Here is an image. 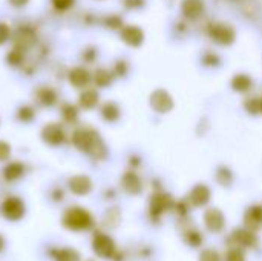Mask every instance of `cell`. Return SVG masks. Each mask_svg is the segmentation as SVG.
I'll list each match as a JSON object with an SVG mask.
<instances>
[{"label":"cell","mask_w":262,"mask_h":261,"mask_svg":"<svg viewBox=\"0 0 262 261\" xmlns=\"http://www.w3.org/2000/svg\"><path fill=\"white\" fill-rule=\"evenodd\" d=\"M9 3L14 5V6H23V5L28 3V0H9Z\"/></svg>","instance_id":"b9f144b4"},{"label":"cell","mask_w":262,"mask_h":261,"mask_svg":"<svg viewBox=\"0 0 262 261\" xmlns=\"http://www.w3.org/2000/svg\"><path fill=\"white\" fill-rule=\"evenodd\" d=\"M121 185L123 189L130 195H137L143 191V182L135 172H126L121 178Z\"/></svg>","instance_id":"9a60e30c"},{"label":"cell","mask_w":262,"mask_h":261,"mask_svg":"<svg viewBox=\"0 0 262 261\" xmlns=\"http://www.w3.org/2000/svg\"><path fill=\"white\" fill-rule=\"evenodd\" d=\"M244 106H246L249 114H258L259 112V100L258 98H247Z\"/></svg>","instance_id":"836d02e7"},{"label":"cell","mask_w":262,"mask_h":261,"mask_svg":"<svg viewBox=\"0 0 262 261\" xmlns=\"http://www.w3.org/2000/svg\"><path fill=\"white\" fill-rule=\"evenodd\" d=\"M203 63L207 66H218L220 65V57L213 52H206L203 55Z\"/></svg>","instance_id":"d6a6232c"},{"label":"cell","mask_w":262,"mask_h":261,"mask_svg":"<svg viewBox=\"0 0 262 261\" xmlns=\"http://www.w3.org/2000/svg\"><path fill=\"white\" fill-rule=\"evenodd\" d=\"M89 261H92V260H89Z\"/></svg>","instance_id":"f6af8a7d"},{"label":"cell","mask_w":262,"mask_h":261,"mask_svg":"<svg viewBox=\"0 0 262 261\" xmlns=\"http://www.w3.org/2000/svg\"><path fill=\"white\" fill-rule=\"evenodd\" d=\"M51 255L55 261H80V254L75 249H71V248L52 251Z\"/></svg>","instance_id":"44dd1931"},{"label":"cell","mask_w":262,"mask_h":261,"mask_svg":"<svg viewBox=\"0 0 262 261\" xmlns=\"http://www.w3.org/2000/svg\"><path fill=\"white\" fill-rule=\"evenodd\" d=\"M69 189L75 195H86L92 191V182L86 175H75L69 180Z\"/></svg>","instance_id":"5bb4252c"},{"label":"cell","mask_w":262,"mask_h":261,"mask_svg":"<svg viewBox=\"0 0 262 261\" xmlns=\"http://www.w3.org/2000/svg\"><path fill=\"white\" fill-rule=\"evenodd\" d=\"M150 106L157 112L166 114V112H169L173 108V100H172V97L164 89H157L150 95Z\"/></svg>","instance_id":"ba28073f"},{"label":"cell","mask_w":262,"mask_h":261,"mask_svg":"<svg viewBox=\"0 0 262 261\" xmlns=\"http://www.w3.org/2000/svg\"><path fill=\"white\" fill-rule=\"evenodd\" d=\"M23 171H25L23 165L18 163V162H14V163H9V165L5 168L3 175H5V178H6L8 182H14V180L20 178V177L23 175Z\"/></svg>","instance_id":"603a6c76"},{"label":"cell","mask_w":262,"mask_h":261,"mask_svg":"<svg viewBox=\"0 0 262 261\" xmlns=\"http://www.w3.org/2000/svg\"><path fill=\"white\" fill-rule=\"evenodd\" d=\"M209 200H210V189L206 185H196L186 198L189 206H193V208L206 206Z\"/></svg>","instance_id":"30bf717a"},{"label":"cell","mask_w":262,"mask_h":261,"mask_svg":"<svg viewBox=\"0 0 262 261\" xmlns=\"http://www.w3.org/2000/svg\"><path fill=\"white\" fill-rule=\"evenodd\" d=\"M41 137H43V140H45L48 145L57 146V145L63 143V140H64V132H63V129H61L60 125H57V123H49L48 126L43 128Z\"/></svg>","instance_id":"8fae6325"},{"label":"cell","mask_w":262,"mask_h":261,"mask_svg":"<svg viewBox=\"0 0 262 261\" xmlns=\"http://www.w3.org/2000/svg\"><path fill=\"white\" fill-rule=\"evenodd\" d=\"M37 98L41 105L45 106H52L57 102V94L51 88H40L37 91Z\"/></svg>","instance_id":"cb8c5ba5"},{"label":"cell","mask_w":262,"mask_h":261,"mask_svg":"<svg viewBox=\"0 0 262 261\" xmlns=\"http://www.w3.org/2000/svg\"><path fill=\"white\" fill-rule=\"evenodd\" d=\"M3 246H5V242H3V237L0 235V252L3 251Z\"/></svg>","instance_id":"7bdbcfd3"},{"label":"cell","mask_w":262,"mask_h":261,"mask_svg":"<svg viewBox=\"0 0 262 261\" xmlns=\"http://www.w3.org/2000/svg\"><path fill=\"white\" fill-rule=\"evenodd\" d=\"M61 115H63V118L66 120V122H75L77 120V115H78V112H77V108L75 106H72L71 103H66V105H63V108H61Z\"/></svg>","instance_id":"f1b7e54d"},{"label":"cell","mask_w":262,"mask_h":261,"mask_svg":"<svg viewBox=\"0 0 262 261\" xmlns=\"http://www.w3.org/2000/svg\"><path fill=\"white\" fill-rule=\"evenodd\" d=\"M2 214L6 220L17 222L25 215V205L17 197H9L2 203Z\"/></svg>","instance_id":"52a82bcc"},{"label":"cell","mask_w":262,"mask_h":261,"mask_svg":"<svg viewBox=\"0 0 262 261\" xmlns=\"http://www.w3.org/2000/svg\"><path fill=\"white\" fill-rule=\"evenodd\" d=\"M98 103V94L94 89H86L81 95H80V105L84 109H92L95 108Z\"/></svg>","instance_id":"d4e9b609"},{"label":"cell","mask_w":262,"mask_h":261,"mask_svg":"<svg viewBox=\"0 0 262 261\" xmlns=\"http://www.w3.org/2000/svg\"><path fill=\"white\" fill-rule=\"evenodd\" d=\"M72 143L83 152H88L97 160H103L107 154L103 140L100 138L98 132L88 128H80L72 135Z\"/></svg>","instance_id":"6da1fadb"},{"label":"cell","mask_w":262,"mask_h":261,"mask_svg":"<svg viewBox=\"0 0 262 261\" xmlns=\"http://www.w3.org/2000/svg\"><path fill=\"white\" fill-rule=\"evenodd\" d=\"M101 117L106 120V122H117L118 118H120V108L115 105V103H112V102H107V103H104L103 105V108H101Z\"/></svg>","instance_id":"7402d4cb"},{"label":"cell","mask_w":262,"mask_h":261,"mask_svg":"<svg viewBox=\"0 0 262 261\" xmlns=\"http://www.w3.org/2000/svg\"><path fill=\"white\" fill-rule=\"evenodd\" d=\"M9 154H11V148H9V145H8V143H5V142H0V162L8 160Z\"/></svg>","instance_id":"74e56055"},{"label":"cell","mask_w":262,"mask_h":261,"mask_svg":"<svg viewBox=\"0 0 262 261\" xmlns=\"http://www.w3.org/2000/svg\"><path fill=\"white\" fill-rule=\"evenodd\" d=\"M124 3H126V6H127V8H140V6H143V5H144V2H143V0H126Z\"/></svg>","instance_id":"ab89813d"},{"label":"cell","mask_w":262,"mask_h":261,"mask_svg":"<svg viewBox=\"0 0 262 261\" xmlns=\"http://www.w3.org/2000/svg\"><path fill=\"white\" fill-rule=\"evenodd\" d=\"M209 35L218 45L229 46V45H232L235 42L236 32H235L233 26L229 25V23H212L209 26Z\"/></svg>","instance_id":"277c9868"},{"label":"cell","mask_w":262,"mask_h":261,"mask_svg":"<svg viewBox=\"0 0 262 261\" xmlns=\"http://www.w3.org/2000/svg\"><path fill=\"white\" fill-rule=\"evenodd\" d=\"M204 225L210 232H215V234L221 232L224 229V225H226L224 214L216 208L207 209L206 214H204Z\"/></svg>","instance_id":"9c48e42d"},{"label":"cell","mask_w":262,"mask_h":261,"mask_svg":"<svg viewBox=\"0 0 262 261\" xmlns=\"http://www.w3.org/2000/svg\"><path fill=\"white\" fill-rule=\"evenodd\" d=\"M181 11L187 18L195 20L204 12V0H183Z\"/></svg>","instance_id":"2e32d148"},{"label":"cell","mask_w":262,"mask_h":261,"mask_svg":"<svg viewBox=\"0 0 262 261\" xmlns=\"http://www.w3.org/2000/svg\"><path fill=\"white\" fill-rule=\"evenodd\" d=\"M124 72H126V63L124 62H118L117 63V74L118 75H124Z\"/></svg>","instance_id":"60d3db41"},{"label":"cell","mask_w":262,"mask_h":261,"mask_svg":"<svg viewBox=\"0 0 262 261\" xmlns=\"http://www.w3.org/2000/svg\"><path fill=\"white\" fill-rule=\"evenodd\" d=\"M244 225L247 229L256 232V231H261L262 229V206L259 205H255L252 208H249L246 211V215H244Z\"/></svg>","instance_id":"7c38bea8"},{"label":"cell","mask_w":262,"mask_h":261,"mask_svg":"<svg viewBox=\"0 0 262 261\" xmlns=\"http://www.w3.org/2000/svg\"><path fill=\"white\" fill-rule=\"evenodd\" d=\"M216 182H218L221 186H230L232 182H233V175H232L230 169L226 168V166H221V168L216 171Z\"/></svg>","instance_id":"4316f807"},{"label":"cell","mask_w":262,"mask_h":261,"mask_svg":"<svg viewBox=\"0 0 262 261\" xmlns=\"http://www.w3.org/2000/svg\"><path fill=\"white\" fill-rule=\"evenodd\" d=\"M103 225L109 229H115L120 225V211L117 208L107 209L104 214V218H103Z\"/></svg>","instance_id":"484cf974"},{"label":"cell","mask_w":262,"mask_h":261,"mask_svg":"<svg viewBox=\"0 0 262 261\" xmlns=\"http://www.w3.org/2000/svg\"><path fill=\"white\" fill-rule=\"evenodd\" d=\"M52 5L60 11H66L74 5V0H52Z\"/></svg>","instance_id":"8d00e7d4"},{"label":"cell","mask_w":262,"mask_h":261,"mask_svg":"<svg viewBox=\"0 0 262 261\" xmlns=\"http://www.w3.org/2000/svg\"><path fill=\"white\" fill-rule=\"evenodd\" d=\"M18 118L21 122H31L34 118V111L29 108V106H23L20 111H18Z\"/></svg>","instance_id":"e575fe53"},{"label":"cell","mask_w":262,"mask_h":261,"mask_svg":"<svg viewBox=\"0 0 262 261\" xmlns=\"http://www.w3.org/2000/svg\"><path fill=\"white\" fill-rule=\"evenodd\" d=\"M121 38H123V42L127 43L129 46L137 48V46H140V45L143 43L144 34H143V31H141L138 26L130 25V26H124V28L121 29Z\"/></svg>","instance_id":"4fadbf2b"},{"label":"cell","mask_w":262,"mask_h":261,"mask_svg":"<svg viewBox=\"0 0 262 261\" xmlns=\"http://www.w3.org/2000/svg\"><path fill=\"white\" fill-rule=\"evenodd\" d=\"M34 42H35V34L29 28H20L14 38L15 48H20V49L29 48L31 45H34Z\"/></svg>","instance_id":"e0dca14e"},{"label":"cell","mask_w":262,"mask_h":261,"mask_svg":"<svg viewBox=\"0 0 262 261\" xmlns=\"http://www.w3.org/2000/svg\"><path fill=\"white\" fill-rule=\"evenodd\" d=\"M94 252L101 258H112L115 255V243L104 232H97L92 240Z\"/></svg>","instance_id":"5b68a950"},{"label":"cell","mask_w":262,"mask_h":261,"mask_svg":"<svg viewBox=\"0 0 262 261\" xmlns=\"http://www.w3.org/2000/svg\"><path fill=\"white\" fill-rule=\"evenodd\" d=\"M106 23H107L109 28H120V26H121V18L112 15V17H109V18L106 20Z\"/></svg>","instance_id":"f35d334b"},{"label":"cell","mask_w":262,"mask_h":261,"mask_svg":"<svg viewBox=\"0 0 262 261\" xmlns=\"http://www.w3.org/2000/svg\"><path fill=\"white\" fill-rule=\"evenodd\" d=\"M226 261H246V255L241 248H232L226 254Z\"/></svg>","instance_id":"f546056e"},{"label":"cell","mask_w":262,"mask_h":261,"mask_svg":"<svg viewBox=\"0 0 262 261\" xmlns=\"http://www.w3.org/2000/svg\"><path fill=\"white\" fill-rule=\"evenodd\" d=\"M23 49H20V48H14L9 54H8V62H9V65H20L21 63V60H23V52H21Z\"/></svg>","instance_id":"4dcf8cb0"},{"label":"cell","mask_w":262,"mask_h":261,"mask_svg":"<svg viewBox=\"0 0 262 261\" xmlns=\"http://www.w3.org/2000/svg\"><path fill=\"white\" fill-rule=\"evenodd\" d=\"M183 238H184V243L192 246V248H198L203 245V234L200 231H196L195 228H186L184 234H183Z\"/></svg>","instance_id":"ffe728a7"},{"label":"cell","mask_w":262,"mask_h":261,"mask_svg":"<svg viewBox=\"0 0 262 261\" xmlns=\"http://www.w3.org/2000/svg\"><path fill=\"white\" fill-rule=\"evenodd\" d=\"M232 88L238 92H249L253 88V80L247 74H236L232 80Z\"/></svg>","instance_id":"d6986e66"},{"label":"cell","mask_w":262,"mask_h":261,"mask_svg":"<svg viewBox=\"0 0 262 261\" xmlns=\"http://www.w3.org/2000/svg\"><path fill=\"white\" fill-rule=\"evenodd\" d=\"M63 226L75 232L89 231L94 226V218L83 208H69L63 215Z\"/></svg>","instance_id":"7a4b0ae2"},{"label":"cell","mask_w":262,"mask_h":261,"mask_svg":"<svg viewBox=\"0 0 262 261\" xmlns=\"http://www.w3.org/2000/svg\"><path fill=\"white\" fill-rule=\"evenodd\" d=\"M229 243L235 248H256L258 246V237L253 231L244 228V229H235L230 237H229Z\"/></svg>","instance_id":"8992f818"},{"label":"cell","mask_w":262,"mask_h":261,"mask_svg":"<svg viewBox=\"0 0 262 261\" xmlns=\"http://www.w3.org/2000/svg\"><path fill=\"white\" fill-rule=\"evenodd\" d=\"M259 112H261V114H262V98H261V100H259Z\"/></svg>","instance_id":"ee69618b"},{"label":"cell","mask_w":262,"mask_h":261,"mask_svg":"<svg viewBox=\"0 0 262 261\" xmlns=\"http://www.w3.org/2000/svg\"><path fill=\"white\" fill-rule=\"evenodd\" d=\"M89 80H91V75H89V72L84 68H74L69 72V82L75 88H84V86H88Z\"/></svg>","instance_id":"ac0fdd59"},{"label":"cell","mask_w":262,"mask_h":261,"mask_svg":"<svg viewBox=\"0 0 262 261\" xmlns=\"http://www.w3.org/2000/svg\"><path fill=\"white\" fill-rule=\"evenodd\" d=\"M175 206L172 197L166 192H155L149 202V215L154 222H158L164 212Z\"/></svg>","instance_id":"3957f363"},{"label":"cell","mask_w":262,"mask_h":261,"mask_svg":"<svg viewBox=\"0 0 262 261\" xmlns=\"http://www.w3.org/2000/svg\"><path fill=\"white\" fill-rule=\"evenodd\" d=\"M111 82H112V74L107 69H98L95 72V83H97V86L104 88V86H109Z\"/></svg>","instance_id":"83f0119b"},{"label":"cell","mask_w":262,"mask_h":261,"mask_svg":"<svg viewBox=\"0 0 262 261\" xmlns=\"http://www.w3.org/2000/svg\"><path fill=\"white\" fill-rule=\"evenodd\" d=\"M200 261H221V257L216 251L213 249H206L201 252L200 255Z\"/></svg>","instance_id":"1f68e13d"},{"label":"cell","mask_w":262,"mask_h":261,"mask_svg":"<svg viewBox=\"0 0 262 261\" xmlns=\"http://www.w3.org/2000/svg\"><path fill=\"white\" fill-rule=\"evenodd\" d=\"M9 35H11V29L8 25L5 23H0V45L6 43L9 40Z\"/></svg>","instance_id":"d590c367"}]
</instances>
